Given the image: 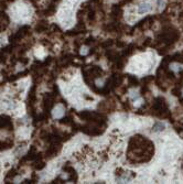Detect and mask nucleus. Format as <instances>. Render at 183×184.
Instances as JSON below:
<instances>
[{
  "instance_id": "f03ea898",
  "label": "nucleus",
  "mask_w": 183,
  "mask_h": 184,
  "mask_svg": "<svg viewBox=\"0 0 183 184\" xmlns=\"http://www.w3.org/2000/svg\"><path fill=\"white\" fill-rule=\"evenodd\" d=\"M65 115V108L62 105H56L52 110V117L54 119H61L63 118V116Z\"/></svg>"
},
{
  "instance_id": "39448f33",
  "label": "nucleus",
  "mask_w": 183,
  "mask_h": 184,
  "mask_svg": "<svg viewBox=\"0 0 183 184\" xmlns=\"http://www.w3.org/2000/svg\"><path fill=\"white\" fill-rule=\"evenodd\" d=\"M88 52H89V50H88L87 46L82 47V50H81V54H82V55H87Z\"/></svg>"
},
{
  "instance_id": "20e7f679",
  "label": "nucleus",
  "mask_w": 183,
  "mask_h": 184,
  "mask_svg": "<svg viewBox=\"0 0 183 184\" xmlns=\"http://www.w3.org/2000/svg\"><path fill=\"white\" fill-rule=\"evenodd\" d=\"M170 70L173 71L174 73H178V72H180L182 70V66L179 64V63H171L170 64Z\"/></svg>"
},
{
  "instance_id": "7ed1b4c3",
  "label": "nucleus",
  "mask_w": 183,
  "mask_h": 184,
  "mask_svg": "<svg viewBox=\"0 0 183 184\" xmlns=\"http://www.w3.org/2000/svg\"><path fill=\"white\" fill-rule=\"evenodd\" d=\"M164 128H166V123L162 122V121H158V122H155L154 126H153V131L160 132V131L164 130Z\"/></svg>"
},
{
  "instance_id": "423d86ee",
  "label": "nucleus",
  "mask_w": 183,
  "mask_h": 184,
  "mask_svg": "<svg viewBox=\"0 0 183 184\" xmlns=\"http://www.w3.org/2000/svg\"><path fill=\"white\" fill-rule=\"evenodd\" d=\"M95 84L97 86H103L104 85V80H99V78H98V80L95 81Z\"/></svg>"
},
{
  "instance_id": "f257e3e1",
  "label": "nucleus",
  "mask_w": 183,
  "mask_h": 184,
  "mask_svg": "<svg viewBox=\"0 0 183 184\" xmlns=\"http://www.w3.org/2000/svg\"><path fill=\"white\" fill-rule=\"evenodd\" d=\"M153 10V6H152L151 2L149 1H142L140 2L137 7V11H138L139 14H146V13H149Z\"/></svg>"
}]
</instances>
